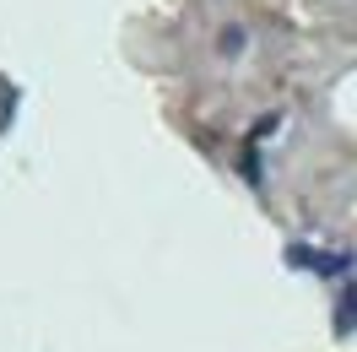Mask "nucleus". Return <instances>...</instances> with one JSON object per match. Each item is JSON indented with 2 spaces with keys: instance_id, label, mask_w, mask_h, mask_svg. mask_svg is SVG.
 I'll return each mask as SVG.
<instances>
[{
  "instance_id": "f257e3e1",
  "label": "nucleus",
  "mask_w": 357,
  "mask_h": 352,
  "mask_svg": "<svg viewBox=\"0 0 357 352\" xmlns=\"http://www.w3.org/2000/svg\"><path fill=\"white\" fill-rule=\"evenodd\" d=\"M335 325H341V330H352V325H357V282L347 287V293H341V309H335Z\"/></svg>"
}]
</instances>
